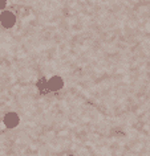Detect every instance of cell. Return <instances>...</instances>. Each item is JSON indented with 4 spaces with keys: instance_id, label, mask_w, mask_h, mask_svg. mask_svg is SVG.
<instances>
[{
    "instance_id": "obj_1",
    "label": "cell",
    "mask_w": 150,
    "mask_h": 156,
    "mask_svg": "<svg viewBox=\"0 0 150 156\" xmlns=\"http://www.w3.org/2000/svg\"><path fill=\"white\" fill-rule=\"evenodd\" d=\"M0 24L4 28H12L16 24V15L11 11H2L0 13Z\"/></svg>"
},
{
    "instance_id": "obj_2",
    "label": "cell",
    "mask_w": 150,
    "mask_h": 156,
    "mask_svg": "<svg viewBox=\"0 0 150 156\" xmlns=\"http://www.w3.org/2000/svg\"><path fill=\"white\" fill-rule=\"evenodd\" d=\"M47 87L48 91H58L64 87V80L60 76H52L47 80Z\"/></svg>"
},
{
    "instance_id": "obj_3",
    "label": "cell",
    "mask_w": 150,
    "mask_h": 156,
    "mask_svg": "<svg viewBox=\"0 0 150 156\" xmlns=\"http://www.w3.org/2000/svg\"><path fill=\"white\" fill-rule=\"evenodd\" d=\"M3 123L7 128H16L20 123V116H19L15 111H11V112H7L3 118Z\"/></svg>"
},
{
    "instance_id": "obj_4",
    "label": "cell",
    "mask_w": 150,
    "mask_h": 156,
    "mask_svg": "<svg viewBox=\"0 0 150 156\" xmlns=\"http://www.w3.org/2000/svg\"><path fill=\"white\" fill-rule=\"evenodd\" d=\"M37 89L40 91H48V87H47V80L40 78V80L37 81Z\"/></svg>"
},
{
    "instance_id": "obj_5",
    "label": "cell",
    "mask_w": 150,
    "mask_h": 156,
    "mask_svg": "<svg viewBox=\"0 0 150 156\" xmlns=\"http://www.w3.org/2000/svg\"><path fill=\"white\" fill-rule=\"evenodd\" d=\"M6 7H7V0H0V12L4 11Z\"/></svg>"
},
{
    "instance_id": "obj_6",
    "label": "cell",
    "mask_w": 150,
    "mask_h": 156,
    "mask_svg": "<svg viewBox=\"0 0 150 156\" xmlns=\"http://www.w3.org/2000/svg\"><path fill=\"white\" fill-rule=\"evenodd\" d=\"M68 156H74V155H68Z\"/></svg>"
}]
</instances>
